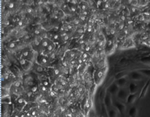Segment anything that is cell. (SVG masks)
Masks as SVG:
<instances>
[{
	"label": "cell",
	"mask_w": 150,
	"mask_h": 117,
	"mask_svg": "<svg viewBox=\"0 0 150 117\" xmlns=\"http://www.w3.org/2000/svg\"><path fill=\"white\" fill-rule=\"evenodd\" d=\"M54 73H55V75H58V74H59V70H58V69H56V70H55V71H54Z\"/></svg>",
	"instance_id": "cell-12"
},
{
	"label": "cell",
	"mask_w": 150,
	"mask_h": 117,
	"mask_svg": "<svg viewBox=\"0 0 150 117\" xmlns=\"http://www.w3.org/2000/svg\"><path fill=\"white\" fill-rule=\"evenodd\" d=\"M79 21L78 20H75V21H74V23H75V25H78L79 24Z\"/></svg>",
	"instance_id": "cell-25"
},
{
	"label": "cell",
	"mask_w": 150,
	"mask_h": 117,
	"mask_svg": "<svg viewBox=\"0 0 150 117\" xmlns=\"http://www.w3.org/2000/svg\"><path fill=\"white\" fill-rule=\"evenodd\" d=\"M25 39H28V38H29V36H25Z\"/></svg>",
	"instance_id": "cell-42"
},
{
	"label": "cell",
	"mask_w": 150,
	"mask_h": 117,
	"mask_svg": "<svg viewBox=\"0 0 150 117\" xmlns=\"http://www.w3.org/2000/svg\"><path fill=\"white\" fill-rule=\"evenodd\" d=\"M18 103H23V99H22V98H20V99H18Z\"/></svg>",
	"instance_id": "cell-18"
},
{
	"label": "cell",
	"mask_w": 150,
	"mask_h": 117,
	"mask_svg": "<svg viewBox=\"0 0 150 117\" xmlns=\"http://www.w3.org/2000/svg\"><path fill=\"white\" fill-rule=\"evenodd\" d=\"M54 13H55V14L56 15H58L59 11H58V10H55L54 11Z\"/></svg>",
	"instance_id": "cell-26"
},
{
	"label": "cell",
	"mask_w": 150,
	"mask_h": 117,
	"mask_svg": "<svg viewBox=\"0 0 150 117\" xmlns=\"http://www.w3.org/2000/svg\"><path fill=\"white\" fill-rule=\"evenodd\" d=\"M111 44V41H109V46H110Z\"/></svg>",
	"instance_id": "cell-41"
},
{
	"label": "cell",
	"mask_w": 150,
	"mask_h": 117,
	"mask_svg": "<svg viewBox=\"0 0 150 117\" xmlns=\"http://www.w3.org/2000/svg\"><path fill=\"white\" fill-rule=\"evenodd\" d=\"M88 32H91V28H88Z\"/></svg>",
	"instance_id": "cell-39"
},
{
	"label": "cell",
	"mask_w": 150,
	"mask_h": 117,
	"mask_svg": "<svg viewBox=\"0 0 150 117\" xmlns=\"http://www.w3.org/2000/svg\"><path fill=\"white\" fill-rule=\"evenodd\" d=\"M39 44H40V41L36 40V41H35V45H36V46H38Z\"/></svg>",
	"instance_id": "cell-17"
},
{
	"label": "cell",
	"mask_w": 150,
	"mask_h": 117,
	"mask_svg": "<svg viewBox=\"0 0 150 117\" xmlns=\"http://www.w3.org/2000/svg\"><path fill=\"white\" fill-rule=\"evenodd\" d=\"M12 21H13V22H17V19H15V18H13Z\"/></svg>",
	"instance_id": "cell-34"
},
{
	"label": "cell",
	"mask_w": 150,
	"mask_h": 117,
	"mask_svg": "<svg viewBox=\"0 0 150 117\" xmlns=\"http://www.w3.org/2000/svg\"><path fill=\"white\" fill-rule=\"evenodd\" d=\"M105 71H106L105 68H103V69H101V70H100L96 72V82L97 83L100 82L101 80H102V79L104 78Z\"/></svg>",
	"instance_id": "cell-1"
},
{
	"label": "cell",
	"mask_w": 150,
	"mask_h": 117,
	"mask_svg": "<svg viewBox=\"0 0 150 117\" xmlns=\"http://www.w3.org/2000/svg\"><path fill=\"white\" fill-rule=\"evenodd\" d=\"M61 31H64V28H61Z\"/></svg>",
	"instance_id": "cell-48"
},
{
	"label": "cell",
	"mask_w": 150,
	"mask_h": 117,
	"mask_svg": "<svg viewBox=\"0 0 150 117\" xmlns=\"http://www.w3.org/2000/svg\"><path fill=\"white\" fill-rule=\"evenodd\" d=\"M86 14H87L86 12H84V13H83V15H86Z\"/></svg>",
	"instance_id": "cell-46"
},
{
	"label": "cell",
	"mask_w": 150,
	"mask_h": 117,
	"mask_svg": "<svg viewBox=\"0 0 150 117\" xmlns=\"http://www.w3.org/2000/svg\"><path fill=\"white\" fill-rule=\"evenodd\" d=\"M51 96H54V93L53 92H51Z\"/></svg>",
	"instance_id": "cell-44"
},
{
	"label": "cell",
	"mask_w": 150,
	"mask_h": 117,
	"mask_svg": "<svg viewBox=\"0 0 150 117\" xmlns=\"http://www.w3.org/2000/svg\"><path fill=\"white\" fill-rule=\"evenodd\" d=\"M122 19L123 20H125V17H124V16H122Z\"/></svg>",
	"instance_id": "cell-45"
},
{
	"label": "cell",
	"mask_w": 150,
	"mask_h": 117,
	"mask_svg": "<svg viewBox=\"0 0 150 117\" xmlns=\"http://www.w3.org/2000/svg\"><path fill=\"white\" fill-rule=\"evenodd\" d=\"M32 92H29L28 93H27V95H28V97H30V96H31V95H32Z\"/></svg>",
	"instance_id": "cell-23"
},
{
	"label": "cell",
	"mask_w": 150,
	"mask_h": 117,
	"mask_svg": "<svg viewBox=\"0 0 150 117\" xmlns=\"http://www.w3.org/2000/svg\"><path fill=\"white\" fill-rule=\"evenodd\" d=\"M8 7H9V8H13V7H14V4H13V3H10V4H9V5H8Z\"/></svg>",
	"instance_id": "cell-10"
},
{
	"label": "cell",
	"mask_w": 150,
	"mask_h": 117,
	"mask_svg": "<svg viewBox=\"0 0 150 117\" xmlns=\"http://www.w3.org/2000/svg\"><path fill=\"white\" fill-rule=\"evenodd\" d=\"M9 24H10V22H9V21H8V20L6 21L5 22V25H8Z\"/></svg>",
	"instance_id": "cell-21"
},
{
	"label": "cell",
	"mask_w": 150,
	"mask_h": 117,
	"mask_svg": "<svg viewBox=\"0 0 150 117\" xmlns=\"http://www.w3.org/2000/svg\"><path fill=\"white\" fill-rule=\"evenodd\" d=\"M20 85L21 83L20 82H16L15 86L16 87H19L20 86Z\"/></svg>",
	"instance_id": "cell-8"
},
{
	"label": "cell",
	"mask_w": 150,
	"mask_h": 117,
	"mask_svg": "<svg viewBox=\"0 0 150 117\" xmlns=\"http://www.w3.org/2000/svg\"><path fill=\"white\" fill-rule=\"evenodd\" d=\"M74 55H75V54H74V53L70 54V56H71V57H73V56H74Z\"/></svg>",
	"instance_id": "cell-36"
},
{
	"label": "cell",
	"mask_w": 150,
	"mask_h": 117,
	"mask_svg": "<svg viewBox=\"0 0 150 117\" xmlns=\"http://www.w3.org/2000/svg\"><path fill=\"white\" fill-rule=\"evenodd\" d=\"M52 49H53V46H52V45H50V46H48L47 50H48V51H51V50H52Z\"/></svg>",
	"instance_id": "cell-7"
},
{
	"label": "cell",
	"mask_w": 150,
	"mask_h": 117,
	"mask_svg": "<svg viewBox=\"0 0 150 117\" xmlns=\"http://www.w3.org/2000/svg\"><path fill=\"white\" fill-rule=\"evenodd\" d=\"M43 85H44L45 86H47V85H48V82L47 81L43 82Z\"/></svg>",
	"instance_id": "cell-15"
},
{
	"label": "cell",
	"mask_w": 150,
	"mask_h": 117,
	"mask_svg": "<svg viewBox=\"0 0 150 117\" xmlns=\"http://www.w3.org/2000/svg\"><path fill=\"white\" fill-rule=\"evenodd\" d=\"M79 91L80 92H81L83 91V88H81V87H79Z\"/></svg>",
	"instance_id": "cell-30"
},
{
	"label": "cell",
	"mask_w": 150,
	"mask_h": 117,
	"mask_svg": "<svg viewBox=\"0 0 150 117\" xmlns=\"http://www.w3.org/2000/svg\"><path fill=\"white\" fill-rule=\"evenodd\" d=\"M27 12L28 13H31L32 12V10L31 9H28L27 10Z\"/></svg>",
	"instance_id": "cell-28"
},
{
	"label": "cell",
	"mask_w": 150,
	"mask_h": 117,
	"mask_svg": "<svg viewBox=\"0 0 150 117\" xmlns=\"http://www.w3.org/2000/svg\"><path fill=\"white\" fill-rule=\"evenodd\" d=\"M42 46H43L44 47H47V46H48V42L47 41H43V43H42Z\"/></svg>",
	"instance_id": "cell-6"
},
{
	"label": "cell",
	"mask_w": 150,
	"mask_h": 117,
	"mask_svg": "<svg viewBox=\"0 0 150 117\" xmlns=\"http://www.w3.org/2000/svg\"><path fill=\"white\" fill-rule=\"evenodd\" d=\"M89 50H90V47L89 46H86L85 50L86 51H89Z\"/></svg>",
	"instance_id": "cell-16"
},
{
	"label": "cell",
	"mask_w": 150,
	"mask_h": 117,
	"mask_svg": "<svg viewBox=\"0 0 150 117\" xmlns=\"http://www.w3.org/2000/svg\"><path fill=\"white\" fill-rule=\"evenodd\" d=\"M36 71L38 72H42L43 71V68L42 66H38L36 68Z\"/></svg>",
	"instance_id": "cell-2"
},
{
	"label": "cell",
	"mask_w": 150,
	"mask_h": 117,
	"mask_svg": "<svg viewBox=\"0 0 150 117\" xmlns=\"http://www.w3.org/2000/svg\"><path fill=\"white\" fill-rule=\"evenodd\" d=\"M22 25H23V23H22V21H20V22H18V25H19V26H22Z\"/></svg>",
	"instance_id": "cell-24"
},
{
	"label": "cell",
	"mask_w": 150,
	"mask_h": 117,
	"mask_svg": "<svg viewBox=\"0 0 150 117\" xmlns=\"http://www.w3.org/2000/svg\"><path fill=\"white\" fill-rule=\"evenodd\" d=\"M81 19L82 20H85V17H81Z\"/></svg>",
	"instance_id": "cell-38"
},
{
	"label": "cell",
	"mask_w": 150,
	"mask_h": 117,
	"mask_svg": "<svg viewBox=\"0 0 150 117\" xmlns=\"http://www.w3.org/2000/svg\"><path fill=\"white\" fill-rule=\"evenodd\" d=\"M78 32L80 33H83V31L82 29H79V30H78Z\"/></svg>",
	"instance_id": "cell-31"
},
{
	"label": "cell",
	"mask_w": 150,
	"mask_h": 117,
	"mask_svg": "<svg viewBox=\"0 0 150 117\" xmlns=\"http://www.w3.org/2000/svg\"><path fill=\"white\" fill-rule=\"evenodd\" d=\"M28 55H29V52L28 51H25L23 53V56H25V57H27L28 56Z\"/></svg>",
	"instance_id": "cell-4"
},
{
	"label": "cell",
	"mask_w": 150,
	"mask_h": 117,
	"mask_svg": "<svg viewBox=\"0 0 150 117\" xmlns=\"http://www.w3.org/2000/svg\"><path fill=\"white\" fill-rule=\"evenodd\" d=\"M65 84H66V83H65V81L62 82V85H65Z\"/></svg>",
	"instance_id": "cell-29"
},
{
	"label": "cell",
	"mask_w": 150,
	"mask_h": 117,
	"mask_svg": "<svg viewBox=\"0 0 150 117\" xmlns=\"http://www.w3.org/2000/svg\"><path fill=\"white\" fill-rule=\"evenodd\" d=\"M105 7H106V8H108V5H105Z\"/></svg>",
	"instance_id": "cell-47"
},
{
	"label": "cell",
	"mask_w": 150,
	"mask_h": 117,
	"mask_svg": "<svg viewBox=\"0 0 150 117\" xmlns=\"http://www.w3.org/2000/svg\"><path fill=\"white\" fill-rule=\"evenodd\" d=\"M69 39V36H64V40L65 41H67V40H68Z\"/></svg>",
	"instance_id": "cell-19"
},
{
	"label": "cell",
	"mask_w": 150,
	"mask_h": 117,
	"mask_svg": "<svg viewBox=\"0 0 150 117\" xmlns=\"http://www.w3.org/2000/svg\"><path fill=\"white\" fill-rule=\"evenodd\" d=\"M26 63V61H25V59H21L20 60V64L22 65H25Z\"/></svg>",
	"instance_id": "cell-3"
},
{
	"label": "cell",
	"mask_w": 150,
	"mask_h": 117,
	"mask_svg": "<svg viewBox=\"0 0 150 117\" xmlns=\"http://www.w3.org/2000/svg\"><path fill=\"white\" fill-rule=\"evenodd\" d=\"M45 90H46V88H45V87L43 86V87H42V90L43 91H45Z\"/></svg>",
	"instance_id": "cell-33"
},
{
	"label": "cell",
	"mask_w": 150,
	"mask_h": 117,
	"mask_svg": "<svg viewBox=\"0 0 150 117\" xmlns=\"http://www.w3.org/2000/svg\"><path fill=\"white\" fill-rule=\"evenodd\" d=\"M84 41H80V42H79V43H80V44H83V43H84Z\"/></svg>",
	"instance_id": "cell-37"
},
{
	"label": "cell",
	"mask_w": 150,
	"mask_h": 117,
	"mask_svg": "<svg viewBox=\"0 0 150 117\" xmlns=\"http://www.w3.org/2000/svg\"><path fill=\"white\" fill-rule=\"evenodd\" d=\"M88 57V54H84L83 55V59H85V58H86Z\"/></svg>",
	"instance_id": "cell-13"
},
{
	"label": "cell",
	"mask_w": 150,
	"mask_h": 117,
	"mask_svg": "<svg viewBox=\"0 0 150 117\" xmlns=\"http://www.w3.org/2000/svg\"><path fill=\"white\" fill-rule=\"evenodd\" d=\"M70 2V3L73 4H76V1H71Z\"/></svg>",
	"instance_id": "cell-22"
},
{
	"label": "cell",
	"mask_w": 150,
	"mask_h": 117,
	"mask_svg": "<svg viewBox=\"0 0 150 117\" xmlns=\"http://www.w3.org/2000/svg\"><path fill=\"white\" fill-rule=\"evenodd\" d=\"M42 62L43 64H47V62H48V60H47V59H45V57H43V58L42 59Z\"/></svg>",
	"instance_id": "cell-5"
},
{
	"label": "cell",
	"mask_w": 150,
	"mask_h": 117,
	"mask_svg": "<svg viewBox=\"0 0 150 117\" xmlns=\"http://www.w3.org/2000/svg\"><path fill=\"white\" fill-rule=\"evenodd\" d=\"M68 28L69 29H71V26H70V25H68Z\"/></svg>",
	"instance_id": "cell-35"
},
{
	"label": "cell",
	"mask_w": 150,
	"mask_h": 117,
	"mask_svg": "<svg viewBox=\"0 0 150 117\" xmlns=\"http://www.w3.org/2000/svg\"><path fill=\"white\" fill-rule=\"evenodd\" d=\"M9 46H10V48H14L15 46V43H11L10 44Z\"/></svg>",
	"instance_id": "cell-9"
},
{
	"label": "cell",
	"mask_w": 150,
	"mask_h": 117,
	"mask_svg": "<svg viewBox=\"0 0 150 117\" xmlns=\"http://www.w3.org/2000/svg\"><path fill=\"white\" fill-rule=\"evenodd\" d=\"M43 4V2H42V1H41L38 2V4H39V5H40V4Z\"/></svg>",
	"instance_id": "cell-40"
},
{
	"label": "cell",
	"mask_w": 150,
	"mask_h": 117,
	"mask_svg": "<svg viewBox=\"0 0 150 117\" xmlns=\"http://www.w3.org/2000/svg\"><path fill=\"white\" fill-rule=\"evenodd\" d=\"M58 38H59V36H58V35H55V36H54V39H58Z\"/></svg>",
	"instance_id": "cell-20"
},
{
	"label": "cell",
	"mask_w": 150,
	"mask_h": 117,
	"mask_svg": "<svg viewBox=\"0 0 150 117\" xmlns=\"http://www.w3.org/2000/svg\"><path fill=\"white\" fill-rule=\"evenodd\" d=\"M54 57H55L54 54H53L52 55V56H51V57H52V58H54Z\"/></svg>",
	"instance_id": "cell-32"
},
{
	"label": "cell",
	"mask_w": 150,
	"mask_h": 117,
	"mask_svg": "<svg viewBox=\"0 0 150 117\" xmlns=\"http://www.w3.org/2000/svg\"><path fill=\"white\" fill-rule=\"evenodd\" d=\"M71 10L73 11H75V9L74 8H71Z\"/></svg>",
	"instance_id": "cell-43"
},
{
	"label": "cell",
	"mask_w": 150,
	"mask_h": 117,
	"mask_svg": "<svg viewBox=\"0 0 150 117\" xmlns=\"http://www.w3.org/2000/svg\"><path fill=\"white\" fill-rule=\"evenodd\" d=\"M35 34H39L40 33V32L38 31V30H35Z\"/></svg>",
	"instance_id": "cell-14"
},
{
	"label": "cell",
	"mask_w": 150,
	"mask_h": 117,
	"mask_svg": "<svg viewBox=\"0 0 150 117\" xmlns=\"http://www.w3.org/2000/svg\"><path fill=\"white\" fill-rule=\"evenodd\" d=\"M81 8H82V9H83V10H85V8H86V7H85V6L82 5V6H81Z\"/></svg>",
	"instance_id": "cell-27"
},
{
	"label": "cell",
	"mask_w": 150,
	"mask_h": 117,
	"mask_svg": "<svg viewBox=\"0 0 150 117\" xmlns=\"http://www.w3.org/2000/svg\"><path fill=\"white\" fill-rule=\"evenodd\" d=\"M56 6H57L56 5H53V7H56Z\"/></svg>",
	"instance_id": "cell-49"
},
{
	"label": "cell",
	"mask_w": 150,
	"mask_h": 117,
	"mask_svg": "<svg viewBox=\"0 0 150 117\" xmlns=\"http://www.w3.org/2000/svg\"><path fill=\"white\" fill-rule=\"evenodd\" d=\"M37 90V87H33L32 88V92H35Z\"/></svg>",
	"instance_id": "cell-11"
}]
</instances>
